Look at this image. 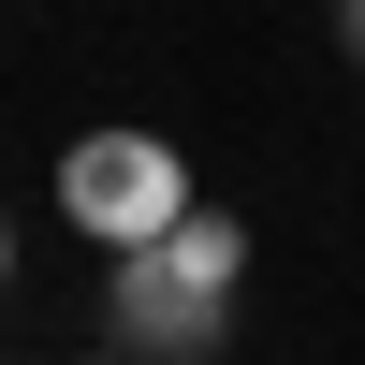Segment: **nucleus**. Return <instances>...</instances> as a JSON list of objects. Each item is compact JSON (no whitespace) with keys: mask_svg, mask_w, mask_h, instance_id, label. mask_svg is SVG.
I'll return each mask as SVG.
<instances>
[{"mask_svg":"<svg viewBox=\"0 0 365 365\" xmlns=\"http://www.w3.org/2000/svg\"><path fill=\"white\" fill-rule=\"evenodd\" d=\"M0 278H15V234H0Z\"/></svg>","mask_w":365,"mask_h":365,"instance_id":"6","label":"nucleus"},{"mask_svg":"<svg viewBox=\"0 0 365 365\" xmlns=\"http://www.w3.org/2000/svg\"><path fill=\"white\" fill-rule=\"evenodd\" d=\"M190 205H205V190H190V161H175V132L103 117V132H73V146H58V220H73L103 263H117V249H161Z\"/></svg>","mask_w":365,"mask_h":365,"instance_id":"1","label":"nucleus"},{"mask_svg":"<svg viewBox=\"0 0 365 365\" xmlns=\"http://www.w3.org/2000/svg\"><path fill=\"white\" fill-rule=\"evenodd\" d=\"M88 365H146V351H88Z\"/></svg>","mask_w":365,"mask_h":365,"instance_id":"5","label":"nucleus"},{"mask_svg":"<svg viewBox=\"0 0 365 365\" xmlns=\"http://www.w3.org/2000/svg\"><path fill=\"white\" fill-rule=\"evenodd\" d=\"M336 44H351V58H365V0H336Z\"/></svg>","mask_w":365,"mask_h":365,"instance_id":"4","label":"nucleus"},{"mask_svg":"<svg viewBox=\"0 0 365 365\" xmlns=\"http://www.w3.org/2000/svg\"><path fill=\"white\" fill-rule=\"evenodd\" d=\"M103 307H117V351H146V365H205V351L234 336V292H190L161 249H117Z\"/></svg>","mask_w":365,"mask_h":365,"instance_id":"2","label":"nucleus"},{"mask_svg":"<svg viewBox=\"0 0 365 365\" xmlns=\"http://www.w3.org/2000/svg\"><path fill=\"white\" fill-rule=\"evenodd\" d=\"M161 263H175L190 292H234V278H249V220H234V205H190V220L161 234Z\"/></svg>","mask_w":365,"mask_h":365,"instance_id":"3","label":"nucleus"}]
</instances>
